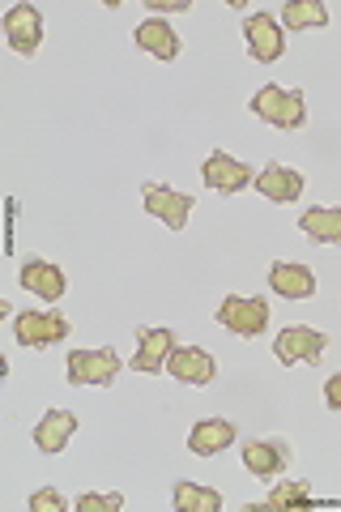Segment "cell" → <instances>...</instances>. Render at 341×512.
I'll list each match as a JSON object with an SVG mask.
<instances>
[{"label":"cell","instance_id":"cell-1","mask_svg":"<svg viewBox=\"0 0 341 512\" xmlns=\"http://www.w3.org/2000/svg\"><path fill=\"white\" fill-rule=\"evenodd\" d=\"M252 116L265 120L282 133H295V128L307 124V90L303 86H261L248 99Z\"/></svg>","mask_w":341,"mask_h":512},{"label":"cell","instance_id":"cell-2","mask_svg":"<svg viewBox=\"0 0 341 512\" xmlns=\"http://www.w3.org/2000/svg\"><path fill=\"white\" fill-rule=\"evenodd\" d=\"M214 320L226 333H235V338H261V333L273 325V308H269L265 295H239V291H231L218 303Z\"/></svg>","mask_w":341,"mask_h":512},{"label":"cell","instance_id":"cell-3","mask_svg":"<svg viewBox=\"0 0 341 512\" xmlns=\"http://www.w3.org/2000/svg\"><path fill=\"white\" fill-rule=\"evenodd\" d=\"M120 367H124V359L111 346H81V350H69V359H64V380L107 389V384H116Z\"/></svg>","mask_w":341,"mask_h":512},{"label":"cell","instance_id":"cell-4","mask_svg":"<svg viewBox=\"0 0 341 512\" xmlns=\"http://www.w3.org/2000/svg\"><path fill=\"white\" fill-rule=\"evenodd\" d=\"M141 205H145V214L158 218L167 231H184L188 227V218L192 210H197V197L184 188H171V184H141Z\"/></svg>","mask_w":341,"mask_h":512},{"label":"cell","instance_id":"cell-5","mask_svg":"<svg viewBox=\"0 0 341 512\" xmlns=\"http://www.w3.org/2000/svg\"><path fill=\"white\" fill-rule=\"evenodd\" d=\"M69 316L64 312H18L13 316V338H18V346L26 350H52L60 346L64 338H69Z\"/></svg>","mask_w":341,"mask_h":512},{"label":"cell","instance_id":"cell-6","mask_svg":"<svg viewBox=\"0 0 341 512\" xmlns=\"http://www.w3.org/2000/svg\"><path fill=\"white\" fill-rule=\"evenodd\" d=\"M324 350H329V338L312 325H286V329H278V338H273V355H278L282 367H299V363L312 367V363H320Z\"/></svg>","mask_w":341,"mask_h":512},{"label":"cell","instance_id":"cell-7","mask_svg":"<svg viewBox=\"0 0 341 512\" xmlns=\"http://www.w3.org/2000/svg\"><path fill=\"white\" fill-rule=\"evenodd\" d=\"M290 461H295V448H290L282 436H261V440L243 444V466H248L252 478H261V483L282 478L290 470Z\"/></svg>","mask_w":341,"mask_h":512},{"label":"cell","instance_id":"cell-8","mask_svg":"<svg viewBox=\"0 0 341 512\" xmlns=\"http://www.w3.org/2000/svg\"><path fill=\"white\" fill-rule=\"evenodd\" d=\"M243 39H248L252 60H261V64H278L286 56V30L269 9H256L243 18Z\"/></svg>","mask_w":341,"mask_h":512},{"label":"cell","instance_id":"cell-9","mask_svg":"<svg viewBox=\"0 0 341 512\" xmlns=\"http://www.w3.org/2000/svg\"><path fill=\"white\" fill-rule=\"evenodd\" d=\"M201 180H205V188L222 192V197H235V192L252 188L256 171H252L248 163H243V158H235V154H226V150H209V154H205V163H201Z\"/></svg>","mask_w":341,"mask_h":512},{"label":"cell","instance_id":"cell-10","mask_svg":"<svg viewBox=\"0 0 341 512\" xmlns=\"http://www.w3.org/2000/svg\"><path fill=\"white\" fill-rule=\"evenodd\" d=\"M18 286L43 303H60L69 295V274H64L56 261H47V256H30V261H22V269H18Z\"/></svg>","mask_w":341,"mask_h":512},{"label":"cell","instance_id":"cell-11","mask_svg":"<svg viewBox=\"0 0 341 512\" xmlns=\"http://www.w3.org/2000/svg\"><path fill=\"white\" fill-rule=\"evenodd\" d=\"M175 346H180V333L171 325H145V329H137V355L128 363L145 376H158V372H167V359Z\"/></svg>","mask_w":341,"mask_h":512},{"label":"cell","instance_id":"cell-12","mask_svg":"<svg viewBox=\"0 0 341 512\" xmlns=\"http://www.w3.org/2000/svg\"><path fill=\"white\" fill-rule=\"evenodd\" d=\"M5 43L18 56H35L43 47V13L35 5H9V13H5Z\"/></svg>","mask_w":341,"mask_h":512},{"label":"cell","instance_id":"cell-13","mask_svg":"<svg viewBox=\"0 0 341 512\" xmlns=\"http://www.w3.org/2000/svg\"><path fill=\"white\" fill-rule=\"evenodd\" d=\"M252 188L261 192L265 201H273V205H290V201H299V197H303V188H307V175H303V171H295V167L269 163L265 171H256Z\"/></svg>","mask_w":341,"mask_h":512},{"label":"cell","instance_id":"cell-14","mask_svg":"<svg viewBox=\"0 0 341 512\" xmlns=\"http://www.w3.org/2000/svg\"><path fill=\"white\" fill-rule=\"evenodd\" d=\"M269 291L290 303L316 299V274L303 261H273L269 265Z\"/></svg>","mask_w":341,"mask_h":512},{"label":"cell","instance_id":"cell-15","mask_svg":"<svg viewBox=\"0 0 341 512\" xmlns=\"http://www.w3.org/2000/svg\"><path fill=\"white\" fill-rule=\"evenodd\" d=\"M133 43L141 47V52H150L154 60H162V64H175V60H180V52H184V43L171 30L167 18H145V22H137Z\"/></svg>","mask_w":341,"mask_h":512},{"label":"cell","instance_id":"cell-16","mask_svg":"<svg viewBox=\"0 0 341 512\" xmlns=\"http://www.w3.org/2000/svg\"><path fill=\"white\" fill-rule=\"evenodd\" d=\"M167 372L180 384H209L218 376V359L205 346H175L167 359Z\"/></svg>","mask_w":341,"mask_h":512},{"label":"cell","instance_id":"cell-17","mask_svg":"<svg viewBox=\"0 0 341 512\" xmlns=\"http://www.w3.org/2000/svg\"><path fill=\"white\" fill-rule=\"evenodd\" d=\"M73 436H77V414L73 410H47L43 419L35 423V431H30L35 448H39V453H47V457L64 453Z\"/></svg>","mask_w":341,"mask_h":512},{"label":"cell","instance_id":"cell-18","mask_svg":"<svg viewBox=\"0 0 341 512\" xmlns=\"http://www.w3.org/2000/svg\"><path fill=\"white\" fill-rule=\"evenodd\" d=\"M235 440H239V431H235L231 419H201V423H192V431H188V453L192 457H218Z\"/></svg>","mask_w":341,"mask_h":512},{"label":"cell","instance_id":"cell-19","mask_svg":"<svg viewBox=\"0 0 341 512\" xmlns=\"http://www.w3.org/2000/svg\"><path fill=\"white\" fill-rule=\"evenodd\" d=\"M299 231L312 244H341V210L337 205H307L299 214Z\"/></svg>","mask_w":341,"mask_h":512},{"label":"cell","instance_id":"cell-20","mask_svg":"<svg viewBox=\"0 0 341 512\" xmlns=\"http://www.w3.org/2000/svg\"><path fill=\"white\" fill-rule=\"evenodd\" d=\"M278 22L282 30H324L329 26V5H320V0H286Z\"/></svg>","mask_w":341,"mask_h":512},{"label":"cell","instance_id":"cell-21","mask_svg":"<svg viewBox=\"0 0 341 512\" xmlns=\"http://www.w3.org/2000/svg\"><path fill=\"white\" fill-rule=\"evenodd\" d=\"M171 504L180 512H222V495L214 487H205V483H188V478H180V483L171 487Z\"/></svg>","mask_w":341,"mask_h":512},{"label":"cell","instance_id":"cell-22","mask_svg":"<svg viewBox=\"0 0 341 512\" xmlns=\"http://www.w3.org/2000/svg\"><path fill=\"white\" fill-rule=\"evenodd\" d=\"M316 500H312V483H278L269 491V500L261 504V508H269V512H286V508H312Z\"/></svg>","mask_w":341,"mask_h":512},{"label":"cell","instance_id":"cell-23","mask_svg":"<svg viewBox=\"0 0 341 512\" xmlns=\"http://www.w3.org/2000/svg\"><path fill=\"white\" fill-rule=\"evenodd\" d=\"M77 512H120L124 508V495L120 491H86L77 495Z\"/></svg>","mask_w":341,"mask_h":512},{"label":"cell","instance_id":"cell-24","mask_svg":"<svg viewBox=\"0 0 341 512\" xmlns=\"http://www.w3.org/2000/svg\"><path fill=\"white\" fill-rule=\"evenodd\" d=\"M26 508H30V512H64V508H69V500H64L56 487H39V491L26 500Z\"/></svg>","mask_w":341,"mask_h":512},{"label":"cell","instance_id":"cell-25","mask_svg":"<svg viewBox=\"0 0 341 512\" xmlns=\"http://www.w3.org/2000/svg\"><path fill=\"white\" fill-rule=\"evenodd\" d=\"M324 406H329V410H341V372L324 380Z\"/></svg>","mask_w":341,"mask_h":512},{"label":"cell","instance_id":"cell-26","mask_svg":"<svg viewBox=\"0 0 341 512\" xmlns=\"http://www.w3.org/2000/svg\"><path fill=\"white\" fill-rule=\"evenodd\" d=\"M145 9H150V13H188L192 5H188V0H150Z\"/></svg>","mask_w":341,"mask_h":512}]
</instances>
